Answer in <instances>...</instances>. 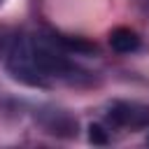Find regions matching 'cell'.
<instances>
[{
	"label": "cell",
	"mask_w": 149,
	"mask_h": 149,
	"mask_svg": "<svg viewBox=\"0 0 149 149\" xmlns=\"http://www.w3.org/2000/svg\"><path fill=\"white\" fill-rule=\"evenodd\" d=\"M107 119L119 128H144L149 126V109L135 102H114Z\"/></svg>",
	"instance_id": "2"
},
{
	"label": "cell",
	"mask_w": 149,
	"mask_h": 149,
	"mask_svg": "<svg viewBox=\"0 0 149 149\" xmlns=\"http://www.w3.org/2000/svg\"><path fill=\"white\" fill-rule=\"evenodd\" d=\"M86 49L91 47L61 35H21L7 51V72L16 81L37 88L79 84L86 72L72 56Z\"/></svg>",
	"instance_id": "1"
},
{
	"label": "cell",
	"mask_w": 149,
	"mask_h": 149,
	"mask_svg": "<svg viewBox=\"0 0 149 149\" xmlns=\"http://www.w3.org/2000/svg\"><path fill=\"white\" fill-rule=\"evenodd\" d=\"M91 140L93 142H107V137H105V133H102V128L100 126H91Z\"/></svg>",
	"instance_id": "4"
},
{
	"label": "cell",
	"mask_w": 149,
	"mask_h": 149,
	"mask_svg": "<svg viewBox=\"0 0 149 149\" xmlns=\"http://www.w3.org/2000/svg\"><path fill=\"white\" fill-rule=\"evenodd\" d=\"M109 44L119 54H133V51L140 49V37L130 28H114L109 33Z\"/></svg>",
	"instance_id": "3"
}]
</instances>
